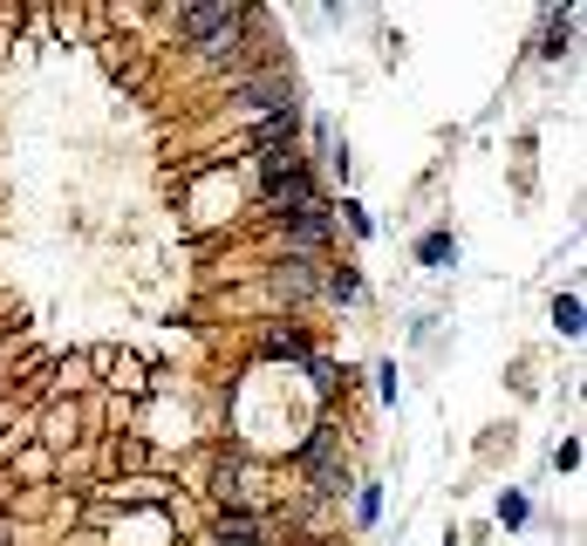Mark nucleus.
Here are the masks:
<instances>
[{
    "mask_svg": "<svg viewBox=\"0 0 587 546\" xmlns=\"http://www.w3.org/2000/svg\"><path fill=\"white\" fill-rule=\"evenodd\" d=\"M247 21H260V14H253V8H232V0H191V8H178V28H185V42L199 49L206 62H226L232 49H240Z\"/></svg>",
    "mask_w": 587,
    "mask_h": 546,
    "instance_id": "f257e3e1",
    "label": "nucleus"
},
{
    "mask_svg": "<svg viewBox=\"0 0 587 546\" xmlns=\"http://www.w3.org/2000/svg\"><path fill=\"white\" fill-rule=\"evenodd\" d=\"M301 472H307V492L315 498H342L348 492V472H342V431L335 423H315V431L301 438Z\"/></svg>",
    "mask_w": 587,
    "mask_h": 546,
    "instance_id": "f03ea898",
    "label": "nucleus"
},
{
    "mask_svg": "<svg viewBox=\"0 0 587 546\" xmlns=\"http://www.w3.org/2000/svg\"><path fill=\"white\" fill-rule=\"evenodd\" d=\"M273 225H281V246H287L294 260H322L328 240H335V206H328V199H307V206L281 212Z\"/></svg>",
    "mask_w": 587,
    "mask_h": 546,
    "instance_id": "7ed1b4c3",
    "label": "nucleus"
},
{
    "mask_svg": "<svg viewBox=\"0 0 587 546\" xmlns=\"http://www.w3.org/2000/svg\"><path fill=\"white\" fill-rule=\"evenodd\" d=\"M322 266H328V260H294V253H281V260L266 266V294L281 301V307L322 301Z\"/></svg>",
    "mask_w": 587,
    "mask_h": 546,
    "instance_id": "20e7f679",
    "label": "nucleus"
},
{
    "mask_svg": "<svg viewBox=\"0 0 587 546\" xmlns=\"http://www.w3.org/2000/svg\"><path fill=\"white\" fill-rule=\"evenodd\" d=\"M294 137H301V103L260 116V130H253V158H260V150H294Z\"/></svg>",
    "mask_w": 587,
    "mask_h": 546,
    "instance_id": "39448f33",
    "label": "nucleus"
},
{
    "mask_svg": "<svg viewBox=\"0 0 587 546\" xmlns=\"http://www.w3.org/2000/svg\"><path fill=\"white\" fill-rule=\"evenodd\" d=\"M232 96H240L247 109H266V116L294 103V90H287V75H260V83H240V90H232Z\"/></svg>",
    "mask_w": 587,
    "mask_h": 546,
    "instance_id": "423d86ee",
    "label": "nucleus"
},
{
    "mask_svg": "<svg viewBox=\"0 0 587 546\" xmlns=\"http://www.w3.org/2000/svg\"><path fill=\"white\" fill-rule=\"evenodd\" d=\"M322 301H363V273L356 266H322Z\"/></svg>",
    "mask_w": 587,
    "mask_h": 546,
    "instance_id": "0eeeda50",
    "label": "nucleus"
},
{
    "mask_svg": "<svg viewBox=\"0 0 587 546\" xmlns=\"http://www.w3.org/2000/svg\"><path fill=\"white\" fill-rule=\"evenodd\" d=\"M260 348H266L273 363H307V356H315V348H307V335H301V328H273V335H266Z\"/></svg>",
    "mask_w": 587,
    "mask_h": 546,
    "instance_id": "6e6552de",
    "label": "nucleus"
},
{
    "mask_svg": "<svg viewBox=\"0 0 587 546\" xmlns=\"http://www.w3.org/2000/svg\"><path fill=\"white\" fill-rule=\"evenodd\" d=\"M417 260H423V266H451V260H458V240H451V232H423V240H417Z\"/></svg>",
    "mask_w": 587,
    "mask_h": 546,
    "instance_id": "1a4fd4ad",
    "label": "nucleus"
},
{
    "mask_svg": "<svg viewBox=\"0 0 587 546\" xmlns=\"http://www.w3.org/2000/svg\"><path fill=\"white\" fill-rule=\"evenodd\" d=\"M567 42H574V14H546V42H539V55H567Z\"/></svg>",
    "mask_w": 587,
    "mask_h": 546,
    "instance_id": "9d476101",
    "label": "nucleus"
},
{
    "mask_svg": "<svg viewBox=\"0 0 587 546\" xmlns=\"http://www.w3.org/2000/svg\"><path fill=\"white\" fill-rule=\"evenodd\" d=\"M307 376H315V397H335V389H342V369L328 356H307Z\"/></svg>",
    "mask_w": 587,
    "mask_h": 546,
    "instance_id": "9b49d317",
    "label": "nucleus"
},
{
    "mask_svg": "<svg viewBox=\"0 0 587 546\" xmlns=\"http://www.w3.org/2000/svg\"><path fill=\"white\" fill-rule=\"evenodd\" d=\"M554 328L560 335H580V294H560L554 301Z\"/></svg>",
    "mask_w": 587,
    "mask_h": 546,
    "instance_id": "f8f14e48",
    "label": "nucleus"
},
{
    "mask_svg": "<svg viewBox=\"0 0 587 546\" xmlns=\"http://www.w3.org/2000/svg\"><path fill=\"white\" fill-rule=\"evenodd\" d=\"M526 513H533L526 492H505V498H499V519H505V526H526Z\"/></svg>",
    "mask_w": 587,
    "mask_h": 546,
    "instance_id": "ddd939ff",
    "label": "nucleus"
},
{
    "mask_svg": "<svg viewBox=\"0 0 587 546\" xmlns=\"http://www.w3.org/2000/svg\"><path fill=\"white\" fill-rule=\"evenodd\" d=\"M376 513H382V485H363V492H356V519L376 526Z\"/></svg>",
    "mask_w": 587,
    "mask_h": 546,
    "instance_id": "4468645a",
    "label": "nucleus"
},
{
    "mask_svg": "<svg viewBox=\"0 0 587 546\" xmlns=\"http://www.w3.org/2000/svg\"><path fill=\"white\" fill-rule=\"evenodd\" d=\"M342 219H348V232H356V240H369V232H376V219H369L356 199H342Z\"/></svg>",
    "mask_w": 587,
    "mask_h": 546,
    "instance_id": "2eb2a0df",
    "label": "nucleus"
},
{
    "mask_svg": "<svg viewBox=\"0 0 587 546\" xmlns=\"http://www.w3.org/2000/svg\"><path fill=\"white\" fill-rule=\"evenodd\" d=\"M376 397H382V403H397V363H382V369H376Z\"/></svg>",
    "mask_w": 587,
    "mask_h": 546,
    "instance_id": "dca6fc26",
    "label": "nucleus"
}]
</instances>
